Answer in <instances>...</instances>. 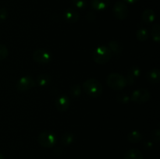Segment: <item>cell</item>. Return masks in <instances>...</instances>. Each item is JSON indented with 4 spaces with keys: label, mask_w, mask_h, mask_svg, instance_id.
Listing matches in <instances>:
<instances>
[{
    "label": "cell",
    "mask_w": 160,
    "mask_h": 159,
    "mask_svg": "<svg viewBox=\"0 0 160 159\" xmlns=\"http://www.w3.org/2000/svg\"><path fill=\"white\" fill-rule=\"evenodd\" d=\"M141 73V70L138 66H132L129 70L128 73V76L126 78L127 85L132 86L135 84L136 80L139 77Z\"/></svg>",
    "instance_id": "30bf717a"
},
{
    "label": "cell",
    "mask_w": 160,
    "mask_h": 159,
    "mask_svg": "<svg viewBox=\"0 0 160 159\" xmlns=\"http://www.w3.org/2000/svg\"><path fill=\"white\" fill-rule=\"evenodd\" d=\"M124 159H143V154L139 150L133 148L127 151Z\"/></svg>",
    "instance_id": "2e32d148"
},
{
    "label": "cell",
    "mask_w": 160,
    "mask_h": 159,
    "mask_svg": "<svg viewBox=\"0 0 160 159\" xmlns=\"http://www.w3.org/2000/svg\"><path fill=\"white\" fill-rule=\"evenodd\" d=\"M106 83L114 90H121L127 86L126 78L123 75L117 73H112L108 75Z\"/></svg>",
    "instance_id": "3957f363"
},
{
    "label": "cell",
    "mask_w": 160,
    "mask_h": 159,
    "mask_svg": "<svg viewBox=\"0 0 160 159\" xmlns=\"http://www.w3.org/2000/svg\"><path fill=\"white\" fill-rule=\"evenodd\" d=\"M83 88L87 94L92 98H98L102 93V86L95 79H88L83 84Z\"/></svg>",
    "instance_id": "6da1fadb"
},
{
    "label": "cell",
    "mask_w": 160,
    "mask_h": 159,
    "mask_svg": "<svg viewBox=\"0 0 160 159\" xmlns=\"http://www.w3.org/2000/svg\"><path fill=\"white\" fill-rule=\"evenodd\" d=\"M0 159H4V156H3L1 153H0Z\"/></svg>",
    "instance_id": "4dcf8cb0"
},
{
    "label": "cell",
    "mask_w": 160,
    "mask_h": 159,
    "mask_svg": "<svg viewBox=\"0 0 160 159\" xmlns=\"http://www.w3.org/2000/svg\"><path fill=\"white\" fill-rule=\"evenodd\" d=\"M136 37L140 41H145L148 38V31L146 28H140L136 32Z\"/></svg>",
    "instance_id": "ffe728a7"
},
{
    "label": "cell",
    "mask_w": 160,
    "mask_h": 159,
    "mask_svg": "<svg viewBox=\"0 0 160 159\" xmlns=\"http://www.w3.org/2000/svg\"><path fill=\"white\" fill-rule=\"evenodd\" d=\"M74 140V135L70 132H64L60 137V143L64 146H68L71 144Z\"/></svg>",
    "instance_id": "ac0fdd59"
},
{
    "label": "cell",
    "mask_w": 160,
    "mask_h": 159,
    "mask_svg": "<svg viewBox=\"0 0 160 159\" xmlns=\"http://www.w3.org/2000/svg\"><path fill=\"white\" fill-rule=\"evenodd\" d=\"M108 48H109L111 52L113 53L116 55H120L122 53L123 50V46L120 41L117 40H112L109 43V47Z\"/></svg>",
    "instance_id": "5bb4252c"
},
{
    "label": "cell",
    "mask_w": 160,
    "mask_h": 159,
    "mask_svg": "<svg viewBox=\"0 0 160 159\" xmlns=\"http://www.w3.org/2000/svg\"><path fill=\"white\" fill-rule=\"evenodd\" d=\"M8 55H9V51L6 46H5L4 45H0V61L7 58Z\"/></svg>",
    "instance_id": "d4e9b609"
},
{
    "label": "cell",
    "mask_w": 160,
    "mask_h": 159,
    "mask_svg": "<svg viewBox=\"0 0 160 159\" xmlns=\"http://www.w3.org/2000/svg\"><path fill=\"white\" fill-rule=\"evenodd\" d=\"M35 86V80L31 76H24L20 78L16 85V88L19 92H24L31 90Z\"/></svg>",
    "instance_id": "8992f818"
},
{
    "label": "cell",
    "mask_w": 160,
    "mask_h": 159,
    "mask_svg": "<svg viewBox=\"0 0 160 159\" xmlns=\"http://www.w3.org/2000/svg\"><path fill=\"white\" fill-rule=\"evenodd\" d=\"M70 93H71L72 95L75 97L79 96L81 94V87L79 84H75L73 87H71L70 88Z\"/></svg>",
    "instance_id": "cb8c5ba5"
},
{
    "label": "cell",
    "mask_w": 160,
    "mask_h": 159,
    "mask_svg": "<svg viewBox=\"0 0 160 159\" xmlns=\"http://www.w3.org/2000/svg\"><path fill=\"white\" fill-rule=\"evenodd\" d=\"M150 97L151 95L147 89L139 88L134 90L130 98H131V101L134 102L138 103V104H142V103L147 102L150 99Z\"/></svg>",
    "instance_id": "5b68a950"
},
{
    "label": "cell",
    "mask_w": 160,
    "mask_h": 159,
    "mask_svg": "<svg viewBox=\"0 0 160 159\" xmlns=\"http://www.w3.org/2000/svg\"><path fill=\"white\" fill-rule=\"evenodd\" d=\"M95 18H96V15H95V12H92V11L88 12L85 16V19L89 22H93L94 20H95Z\"/></svg>",
    "instance_id": "83f0119b"
},
{
    "label": "cell",
    "mask_w": 160,
    "mask_h": 159,
    "mask_svg": "<svg viewBox=\"0 0 160 159\" xmlns=\"http://www.w3.org/2000/svg\"><path fill=\"white\" fill-rule=\"evenodd\" d=\"M116 100L117 101V102H119L120 104H128L130 101H131V98H130L128 95H127L126 94H119L116 97Z\"/></svg>",
    "instance_id": "7402d4cb"
},
{
    "label": "cell",
    "mask_w": 160,
    "mask_h": 159,
    "mask_svg": "<svg viewBox=\"0 0 160 159\" xmlns=\"http://www.w3.org/2000/svg\"><path fill=\"white\" fill-rule=\"evenodd\" d=\"M148 82L152 84H158L160 81V71L158 68L152 69L146 75Z\"/></svg>",
    "instance_id": "4fadbf2b"
},
{
    "label": "cell",
    "mask_w": 160,
    "mask_h": 159,
    "mask_svg": "<svg viewBox=\"0 0 160 159\" xmlns=\"http://www.w3.org/2000/svg\"><path fill=\"white\" fill-rule=\"evenodd\" d=\"M33 59L37 63L47 64L52 60V55L46 50L38 48L33 53Z\"/></svg>",
    "instance_id": "ba28073f"
},
{
    "label": "cell",
    "mask_w": 160,
    "mask_h": 159,
    "mask_svg": "<svg viewBox=\"0 0 160 159\" xmlns=\"http://www.w3.org/2000/svg\"><path fill=\"white\" fill-rule=\"evenodd\" d=\"M50 81H51V77L47 73H41L38 76L35 84H37L40 87H45L49 84Z\"/></svg>",
    "instance_id": "e0dca14e"
},
{
    "label": "cell",
    "mask_w": 160,
    "mask_h": 159,
    "mask_svg": "<svg viewBox=\"0 0 160 159\" xmlns=\"http://www.w3.org/2000/svg\"><path fill=\"white\" fill-rule=\"evenodd\" d=\"M142 140V134L138 131H133L130 132L128 136V140L130 143H139Z\"/></svg>",
    "instance_id": "d6986e66"
},
{
    "label": "cell",
    "mask_w": 160,
    "mask_h": 159,
    "mask_svg": "<svg viewBox=\"0 0 160 159\" xmlns=\"http://www.w3.org/2000/svg\"><path fill=\"white\" fill-rule=\"evenodd\" d=\"M152 37L156 43H159L160 41V26L159 23H156L152 27Z\"/></svg>",
    "instance_id": "44dd1931"
},
{
    "label": "cell",
    "mask_w": 160,
    "mask_h": 159,
    "mask_svg": "<svg viewBox=\"0 0 160 159\" xmlns=\"http://www.w3.org/2000/svg\"><path fill=\"white\" fill-rule=\"evenodd\" d=\"M142 19L144 23L149 24V23H152L155 20L156 14H155L154 11L152 9H147L142 12Z\"/></svg>",
    "instance_id": "9a60e30c"
},
{
    "label": "cell",
    "mask_w": 160,
    "mask_h": 159,
    "mask_svg": "<svg viewBox=\"0 0 160 159\" xmlns=\"http://www.w3.org/2000/svg\"><path fill=\"white\" fill-rule=\"evenodd\" d=\"M63 18L67 23H75L79 20V13L73 9H67L63 12Z\"/></svg>",
    "instance_id": "8fae6325"
},
{
    "label": "cell",
    "mask_w": 160,
    "mask_h": 159,
    "mask_svg": "<svg viewBox=\"0 0 160 159\" xmlns=\"http://www.w3.org/2000/svg\"><path fill=\"white\" fill-rule=\"evenodd\" d=\"M110 5V0H91V6L95 10L102 11Z\"/></svg>",
    "instance_id": "7c38bea8"
},
{
    "label": "cell",
    "mask_w": 160,
    "mask_h": 159,
    "mask_svg": "<svg viewBox=\"0 0 160 159\" xmlns=\"http://www.w3.org/2000/svg\"><path fill=\"white\" fill-rule=\"evenodd\" d=\"M38 142L43 147L51 148L55 146L57 142V138L53 132L45 131V132H41L38 135Z\"/></svg>",
    "instance_id": "277c9868"
},
{
    "label": "cell",
    "mask_w": 160,
    "mask_h": 159,
    "mask_svg": "<svg viewBox=\"0 0 160 159\" xmlns=\"http://www.w3.org/2000/svg\"><path fill=\"white\" fill-rule=\"evenodd\" d=\"M145 147L146 148V149H150V148H152V143L151 141H147L145 143Z\"/></svg>",
    "instance_id": "f1b7e54d"
},
{
    "label": "cell",
    "mask_w": 160,
    "mask_h": 159,
    "mask_svg": "<svg viewBox=\"0 0 160 159\" xmlns=\"http://www.w3.org/2000/svg\"><path fill=\"white\" fill-rule=\"evenodd\" d=\"M112 12L118 20H124L128 15V8L123 1H117L112 8Z\"/></svg>",
    "instance_id": "52a82bcc"
},
{
    "label": "cell",
    "mask_w": 160,
    "mask_h": 159,
    "mask_svg": "<svg viewBox=\"0 0 160 159\" xmlns=\"http://www.w3.org/2000/svg\"><path fill=\"white\" fill-rule=\"evenodd\" d=\"M55 106L56 109L60 112H66L68 110V108L70 106V100L66 95H61L58 97L57 99L56 100L55 102Z\"/></svg>",
    "instance_id": "9c48e42d"
},
{
    "label": "cell",
    "mask_w": 160,
    "mask_h": 159,
    "mask_svg": "<svg viewBox=\"0 0 160 159\" xmlns=\"http://www.w3.org/2000/svg\"><path fill=\"white\" fill-rule=\"evenodd\" d=\"M72 2L74 5L75 7L79 9H84L87 6L86 0H72Z\"/></svg>",
    "instance_id": "603a6c76"
},
{
    "label": "cell",
    "mask_w": 160,
    "mask_h": 159,
    "mask_svg": "<svg viewBox=\"0 0 160 159\" xmlns=\"http://www.w3.org/2000/svg\"><path fill=\"white\" fill-rule=\"evenodd\" d=\"M111 57H112V52L108 47L104 45H101L95 48L92 54V59L94 62L99 65L107 63L110 60Z\"/></svg>",
    "instance_id": "7a4b0ae2"
},
{
    "label": "cell",
    "mask_w": 160,
    "mask_h": 159,
    "mask_svg": "<svg viewBox=\"0 0 160 159\" xmlns=\"http://www.w3.org/2000/svg\"><path fill=\"white\" fill-rule=\"evenodd\" d=\"M152 139L153 141L156 142H159L160 140V131L159 129H156L154 131L152 132Z\"/></svg>",
    "instance_id": "4316f807"
},
{
    "label": "cell",
    "mask_w": 160,
    "mask_h": 159,
    "mask_svg": "<svg viewBox=\"0 0 160 159\" xmlns=\"http://www.w3.org/2000/svg\"><path fill=\"white\" fill-rule=\"evenodd\" d=\"M139 0H123V2L127 3H129V4H134V3L138 2Z\"/></svg>",
    "instance_id": "f546056e"
},
{
    "label": "cell",
    "mask_w": 160,
    "mask_h": 159,
    "mask_svg": "<svg viewBox=\"0 0 160 159\" xmlns=\"http://www.w3.org/2000/svg\"><path fill=\"white\" fill-rule=\"evenodd\" d=\"M8 17V11L6 8H0V23H2L3 21L7 19Z\"/></svg>",
    "instance_id": "484cf974"
}]
</instances>
